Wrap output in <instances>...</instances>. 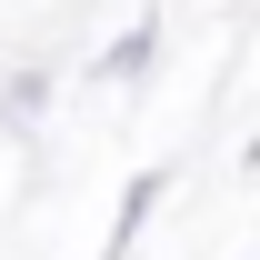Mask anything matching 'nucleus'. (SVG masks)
<instances>
[{
  "label": "nucleus",
  "instance_id": "obj_1",
  "mask_svg": "<svg viewBox=\"0 0 260 260\" xmlns=\"http://www.w3.org/2000/svg\"><path fill=\"white\" fill-rule=\"evenodd\" d=\"M150 40H160V20H140V30H130V40H120V50H110V70H120V80H130V70L150 60Z\"/></svg>",
  "mask_w": 260,
  "mask_h": 260
}]
</instances>
